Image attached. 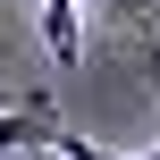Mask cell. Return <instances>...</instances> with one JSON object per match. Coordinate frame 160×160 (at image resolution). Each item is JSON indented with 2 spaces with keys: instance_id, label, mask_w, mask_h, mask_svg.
<instances>
[{
  "instance_id": "6da1fadb",
  "label": "cell",
  "mask_w": 160,
  "mask_h": 160,
  "mask_svg": "<svg viewBox=\"0 0 160 160\" xmlns=\"http://www.w3.org/2000/svg\"><path fill=\"white\" fill-rule=\"evenodd\" d=\"M34 17H42V51H51V68L76 76V59H84V0H34Z\"/></svg>"
},
{
  "instance_id": "7a4b0ae2",
  "label": "cell",
  "mask_w": 160,
  "mask_h": 160,
  "mask_svg": "<svg viewBox=\"0 0 160 160\" xmlns=\"http://www.w3.org/2000/svg\"><path fill=\"white\" fill-rule=\"evenodd\" d=\"M34 143H59L51 110H42V101H8V110H0V160H25Z\"/></svg>"
},
{
  "instance_id": "3957f363",
  "label": "cell",
  "mask_w": 160,
  "mask_h": 160,
  "mask_svg": "<svg viewBox=\"0 0 160 160\" xmlns=\"http://www.w3.org/2000/svg\"><path fill=\"white\" fill-rule=\"evenodd\" d=\"M93 8H101V17H127V25H135V34H143V25H152V0H93Z\"/></svg>"
},
{
  "instance_id": "277c9868",
  "label": "cell",
  "mask_w": 160,
  "mask_h": 160,
  "mask_svg": "<svg viewBox=\"0 0 160 160\" xmlns=\"http://www.w3.org/2000/svg\"><path fill=\"white\" fill-rule=\"evenodd\" d=\"M59 160H110V152H101L93 135H59Z\"/></svg>"
},
{
  "instance_id": "5b68a950",
  "label": "cell",
  "mask_w": 160,
  "mask_h": 160,
  "mask_svg": "<svg viewBox=\"0 0 160 160\" xmlns=\"http://www.w3.org/2000/svg\"><path fill=\"white\" fill-rule=\"evenodd\" d=\"M143 68H152V93H160V42H152V25H143Z\"/></svg>"
},
{
  "instance_id": "8992f818",
  "label": "cell",
  "mask_w": 160,
  "mask_h": 160,
  "mask_svg": "<svg viewBox=\"0 0 160 160\" xmlns=\"http://www.w3.org/2000/svg\"><path fill=\"white\" fill-rule=\"evenodd\" d=\"M110 160H160V152H110Z\"/></svg>"
},
{
  "instance_id": "52a82bcc",
  "label": "cell",
  "mask_w": 160,
  "mask_h": 160,
  "mask_svg": "<svg viewBox=\"0 0 160 160\" xmlns=\"http://www.w3.org/2000/svg\"><path fill=\"white\" fill-rule=\"evenodd\" d=\"M0 110H8V93H0Z\"/></svg>"
}]
</instances>
